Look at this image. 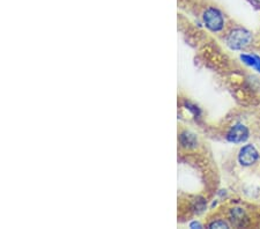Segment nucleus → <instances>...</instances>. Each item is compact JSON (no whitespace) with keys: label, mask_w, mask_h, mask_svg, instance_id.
<instances>
[{"label":"nucleus","mask_w":260,"mask_h":229,"mask_svg":"<svg viewBox=\"0 0 260 229\" xmlns=\"http://www.w3.org/2000/svg\"><path fill=\"white\" fill-rule=\"evenodd\" d=\"M252 41V34L244 28H236L226 37V44L232 50H242Z\"/></svg>","instance_id":"1"},{"label":"nucleus","mask_w":260,"mask_h":229,"mask_svg":"<svg viewBox=\"0 0 260 229\" xmlns=\"http://www.w3.org/2000/svg\"><path fill=\"white\" fill-rule=\"evenodd\" d=\"M202 19H204V22H205L206 27L214 33L221 32L224 27V16H222L220 11L218 9H214V7L207 9L205 12H204Z\"/></svg>","instance_id":"2"},{"label":"nucleus","mask_w":260,"mask_h":229,"mask_svg":"<svg viewBox=\"0 0 260 229\" xmlns=\"http://www.w3.org/2000/svg\"><path fill=\"white\" fill-rule=\"evenodd\" d=\"M248 136H250V132H248V127L242 123H237L229 130L226 139L234 144H242L248 140Z\"/></svg>","instance_id":"3"},{"label":"nucleus","mask_w":260,"mask_h":229,"mask_svg":"<svg viewBox=\"0 0 260 229\" xmlns=\"http://www.w3.org/2000/svg\"><path fill=\"white\" fill-rule=\"evenodd\" d=\"M259 159V153L254 145H245L240 148L238 154L240 163L244 167H250L254 164Z\"/></svg>","instance_id":"4"},{"label":"nucleus","mask_w":260,"mask_h":229,"mask_svg":"<svg viewBox=\"0 0 260 229\" xmlns=\"http://www.w3.org/2000/svg\"><path fill=\"white\" fill-rule=\"evenodd\" d=\"M240 59H242V62L244 64H246L248 66L252 67V69L260 73V57L259 56L243 54V55H240Z\"/></svg>","instance_id":"5"},{"label":"nucleus","mask_w":260,"mask_h":229,"mask_svg":"<svg viewBox=\"0 0 260 229\" xmlns=\"http://www.w3.org/2000/svg\"><path fill=\"white\" fill-rule=\"evenodd\" d=\"M180 141L182 146H183V147H186V148L196 147V144H198V141H196V134L188 132V131H185L184 133L180 134Z\"/></svg>","instance_id":"6"},{"label":"nucleus","mask_w":260,"mask_h":229,"mask_svg":"<svg viewBox=\"0 0 260 229\" xmlns=\"http://www.w3.org/2000/svg\"><path fill=\"white\" fill-rule=\"evenodd\" d=\"M210 228H228V224H226L224 221H215V222L210 224Z\"/></svg>","instance_id":"7"},{"label":"nucleus","mask_w":260,"mask_h":229,"mask_svg":"<svg viewBox=\"0 0 260 229\" xmlns=\"http://www.w3.org/2000/svg\"><path fill=\"white\" fill-rule=\"evenodd\" d=\"M191 227H199V228H202V224H200L199 222H194V223L191 224Z\"/></svg>","instance_id":"8"}]
</instances>
